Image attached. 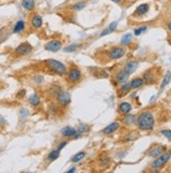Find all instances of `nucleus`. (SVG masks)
<instances>
[{"instance_id":"nucleus-43","label":"nucleus","mask_w":171,"mask_h":173,"mask_svg":"<svg viewBox=\"0 0 171 173\" xmlns=\"http://www.w3.org/2000/svg\"><path fill=\"white\" fill-rule=\"evenodd\" d=\"M108 34H110V31L108 29V28H105L104 31L101 33L100 36H101V37H104V36H106V35H108Z\"/></svg>"},{"instance_id":"nucleus-35","label":"nucleus","mask_w":171,"mask_h":173,"mask_svg":"<svg viewBox=\"0 0 171 173\" xmlns=\"http://www.w3.org/2000/svg\"><path fill=\"white\" fill-rule=\"evenodd\" d=\"M33 82L36 83L37 85H41L42 83L44 82V78L41 76V74H36L34 78H33Z\"/></svg>"},{"instance_id":"nucleus-31","label":"nucleus","mask_w":171,"mask_h":173,"mask_svg":"<svg viewBox=\"0 0 171 173\" xmlns=\"http://www.w3.org/2000/svg\"><path fill=\"white\" fill-rule=\"evenodd\" d=\"M170 80H171V73L170 71H167L166 74H165V77H164V79H163V81H162V83H161V89H164L165 87H166V86L169 84Z\"/></svg>"},{"instance_id":"nucleus-7","label":"nucleus","mask_w":171,"mask_h":173,"mask_svg":"<svg viewBox=\"0 0 171 173\" xmlns=\"http://www.w3.org/2000/svg\"><path fill=\"white\" fill-rule=\"evenodd\" d=\"M33 50V46L29 44L28 42H23L19 44L14 50V55L17 57H22V56H26L28 53H31Z\"/></svg>"},{"instance_id":"nucleus-29","label":"nucleus","mask_w":171,"mask_h":173,"mask_svg":"<svg viewBox=\"0 0 171 173\" xmlns=\"http://www.w3.org/2000/svg\"><path fill=\"white\" fill-rule=\"evenodd\" d=\"M85 156H86V152L85 151H80V152H78V153L75 154V155L71 157L70 160H71V163H79Z\"/></svg>"},{"instance_id":"nucleus-1","label":"nucleus","mask_w":171,"mask_h":173,"mask_svg":"<svg viewBox=\"0 0 171 173\" xmlns=\"http://www.w3.org/2000/svg\"><path fill=\"white\" fill-rule=\"evenodd\" d=\"M136 125L137 129L141 131H150L154 128L155 120L154 115L150 110L142 111L139 115H137Z\"/></svg>"},{"instance_id":"nucleus-36","label":"nucleus","mask_w":171,"mask_h":173,"mask_svg":"<svg viewBox=\"0 0 171 173\" xmlns=\"http://www.w3.org/2000/svg\"><path fill=\"white\" fill-rule=\"evenodd\" d=\"M147 31V26H140V28H136L133 31V34L134 36H140V35H142L144 32H146Z\"/></svg>"},{"instance_id":"nucleus-21","label":"nucleus","mask_w":171,"mask_h":173,"mask_svg":"<svg viewBox=\"0 0 171 173\" xmlns=\"http://www.w3.org/2000/svg\"><path fill=\"white\" fill-rule=\"evenodd\" d=\"M131 90H132V89H131L130 82H126V83H123V84H121V87L118 89V92H119L120 97H124V95L129 94Z\"/></svg>"},{"instance_id":"nucleus-22","label":"nucleus","mask_w":171,"mask_h":173,"mask_svg":"<svg viewBox=\"0 0 171 173\" xmlns=\"http://www.w3.org/2000/svg\"><path fill=\"white\" fill-rule=\"evenodd\" d=\"M144 84H145V82H144L143 77H136V78H133L130 81V86H131V89H132V90L142 87Z\"/></svg>"},{"instance_id":"nucleus-23","label":"nucleus","mask_w":171,"mask_h":173,"mask_svg":"<svg viewBox=\"0 0 171 173\" xmlns=\"http://www.w3.org/2000/svg\"><path fill=\"white\" fill-rule=\"evenodd\" d=\"M28 103L31 104V105L33 107H37L40 105V103H41V98H40V95H39L37 92H35V94H31L28 97Z\"/></svg>"},{"instance_id":"nucleus-4","label":"nucleus","mask_w":171,"mask_h":173,"mask_svg":"<svg viewBox=\"0 0 171 173\" xmlns=\"http://www.w3.org/2000/svg\"><path fill=\"white\" fill-rule=\"evenodd\" d=\"M170 157H171V150L170 151L166 150L164 153H162L160 156L155 157V160L151 164V168L153 169L154 172L158 171V170L163 168V167L166 165L168 162H169Z\"/></svg>"},{"instance_id":"nucleus-19","label":"nucleus","mask_w":171,"mask_h":173,"mask_svg":"<svg viewBox=\"0 0 171 173\" xmlns=\"http://www.w3.org/2000/svg\"><path fill=\"white\" fill-rule=\"evenodd\" d=\"M148 11H149V4L147 3L140 4L136 8V11L133 12V17H142L148 13Z\"/></svg>"},{"instance_id":"nucleus-20","label":"nucleus","mask_w":171,"mask_h":173,"mask_svg":"<svg viewBox=\"0 0 171 173\" xmlns=\"http://www.w3.org/2000/svg\"><path fill=\"white\" fill-rule=\"evenodd\" d=\"M137 67H139V61L137 60H131V61H128L127 63L125 64L124 66V69L126 71H128L130 74H133L134 71L137 69Z\"/></svg>"},{"instance_id":"nucleus-8","label":"nucleus","mask_w":171,"mask_h":173,"mask_svg":"<svg viewBox=\"0 0 171 173\" xmlns=\"http://www.w3.org/2000/svg\"><path fill=\"white\" fill-rule=\"evenodd\" d=\"M166 150H167V147L165 145L154 144V145H152L150 148H149L148 152H147V155L155 159V157L160 156L162 153H164Z\"/></svg>"},{"instance_id":"nucleus-45","label":"nucleus","mask_w":171,"mask_h":173,"mask_svg":"<svg viewBox=\"0 0 171 173\" xmlns=\"http://www.w3.org/2000/svg\"><path fill=\"white\" fill-rule=\"evenodd\" d=\"M75 171H76V168H75V167H74V168H71V169H70V170H67V173L75 172Z\"/></svg>"},{"instance_id":"nucleus-5","label":"nucleus","mask_w":171,"mask_h":173,"mask_svg":"<svg viewBox=\"0 0 171 173\" xmlns=\"http://www.w3.org/2000/svg\"><path fill=\"white\" fill-rule=\"evenodd\" d=\"M126 49L123 46H113L111 47L108 53H107V57H108L109 60H120L123 57L125 56Z\"/></svg>"},{"instance_id":"nucleus-18","label":"nucleus","mask_w":171,"mask_h":173,"mask_svg":"<svg viewBox=\"0 0 171 173\" xmlns=\"http://www.w3.org/2000/svg\"><path fill=\"white\" fill-rule=\"evenodd\" d=\"M88 70L91 71L92 76L99 79H104V78H108L109 77V74L107 73L106 70L101 69V68H98V67H91V68H88Z\"/></svg>"},{"instance_id":"nucleus-14","label":"nucleus","mask_w":171,"mask_h":173,"mask_svg":"<svg viewBox=\"0 0 171 173\" xmlns=\"http://www.w3.org/2000/svg\"><path fill=\"white\" fill-rule=\"evenodd\" d=\"M60 133L63 138H66V139H73L75 135L78 133L77 128L70 127V126H66V127H63L61 130H60Z\"/></svg>"},{"instance_id":"nucleus-34","label":"nucleus","mask_w":171,"mask_h":173,"mask_svg":"<svg viewBox=\"0 0 171 173\" xmlns=\"http://www.w3.org/2000/svg\"><path fill=\"white\" fill-rule=\"evenodd\" d=\"M86 7V2H84V1H82V2H77V3H75V4H73V10L74 11H81V10H83L84 8Z\"/></svg>"},{"instance_id":"nucleus-38","label":"nucleus","mask_w":171,"mask_h":173,"mask_svg":"<svg viewBox=\"0 0 171 173\" xmlns=\"http://www.w3.org/2000/svg\"><path fill=\"white\" fill-rule=\"evenodd\" d=\"M161 133H162V135H164L165 138L168 140V141L171 142V130L170 129H164V130H162Z\"/></svg>"},{"instance_id":"nucleus-26","label":"nucleus","mask_w":171,"mask_h":173,"mask_svg":"<svg viewBox=\"0 0 171 173\" xmlns=\"http://www.w3.org/2000/svg\"><path fill=\"white\" fill-rule=\"evenodd\" d=\"M91 129V126L88 124H84V123H81L77 126V130L78 132L81 133V134H84V133H88L89 131Z\"/></svg>"},{"instance_id":"nucleus-10","label":"nucleus","mask_w":171,"mask_h":173,"mask_svg":"<svg viewBox=\"0 0 171 173\" xmlns=\"http://www.w3.org/2000/svg\"><path fill=\"white\" fill-rule=\"evenodd\" d=\"M143 79L145 84L147 85H151L157 83L158 81V77H157V73L154 71V68H150V69L146 70L145 73L143 74Z\"/></svg>"},{"instance_id":"nucleus-16","label":"nucleus","mask_w":171,"mask_h":173,"mask_svg":"<svg viewBox=\"0 0 171 173\" xmlns=\"http://www.w3.org/2000/svg\"><path fill=\"white\" fill-rule=\"evenodd\" d=\"M137 122V115L131 114V113H127V114L123 115L122 123L126 127H132L133 125H136Z\"/></svg>"},{"instance_id":"nucleus-3","label":"nucleus","mask_w":171,"mask_h":173,"mask_svg":"<svg viewBox=\"0 0 171 173\" xmlns=\"http://www.w3.org/2000/svg\"><path fill=\"white\" fill-rule=\"evenodd\" d=\"M65 76H66V81L68 82V84H70L73 86L79 84V83L82 82V80H83V73L81 71L80 68L76 66L75 64H73L70 68H68Z\"/></svg>"},{"instance_id":"nucleus-27","label":"nucleus","mask_w":171,"mask_h":173,"mask_svg":"<svg viewBox=\"0 0 171 173\" xmlns=\"http://www.w3.org/2000/svg\"><path fill=\"white\" fill-rule=\"evenodd\" d=\"M25 28V22L23 21V20H19V21L16 22V24H15L14 28H13V33L14 34H18V33L22 32L23 29Z\"/></svg>"},{"instance_id":"nucleus-12","label":"nucleus","mask_w":171,"mask_h":173,"mask_svg":"<svg viewBox=\"0 0 171 173\" xmlns=\"http://www.w3.org/2000/svg\"><path fill=\"white\" fill-rule=\"evenodd\" d=\"M44 48H45V50H47V52L57 53L62 48V42L59 40H50L44 45Z\"/></svg>"},{"instance_id":"nucleus-11","label":"nucleus","mask_w":171,"mask_h":173,"mask_svg":"<svg viewBox=\"0 0 171 173\" xmlns=\"http://www.w3.org/2000/svg\"><path fill=\"white\" fill-rule=\"evenodd\" d=\"M111 164V159H110L109 154L106 153V152H102V153L99 155L98 159V165L100 168L105 169V168H108Z\"/></svg>"},{"instance_id":"nucleus-46","label":"nucleus","mask_w":171,"mask_h":173,"mask_svg":"<svg viewBox=\"0 0 171 173\" xmlns=\"http://www.w3.org/2000/svg\"><path fill=\"white\" fill-rule=\"evenodd\" d=\"M112 2H115V3H121L122 0H111Z\"/></svg>"},{"instance_id":"nucleus-17","label":"nucleus","mask_w":171,"mask_h":173,"mask_svg":"<svg viewBox=\"0 0 171 173\" xmlns=\"http://www.w3.org/2000/svg\"><path fill=\"white\" fill-rule=\"evenodd\" d=\"M131 110H132V105L129 102H121L118 106V112L122 117L127 113H130Z\"/></svg>"},{"instance_id":"nucleus-15","label":"nucleus","mask_w":171,"mask_h":173,"mask_svg":"<svg viewBox=\"0 0 171 173\" xmlns=\"http://www.w3.org/2000/svg\"><path fill=\"white\" fill-rule=\"evenodd\" d=\"M42 24H43V19H42V17L38 14L33 15L32 18L29 19V25H31L32 28H34V29L40 28Z\"/></svg>"},{"instance_id":"nucleus-44","label":"nucleus","mask_w":171,"mask_h":173,"mask_svg":"<svg viewBox=\"0 0 171 173\" xmlns=\"http://www.w3.org/2000/svg\"><path fill=\"white\" fill-rule=\"evenodd\" d=\"M167 28H168V31L171 33V21L167 23Z\"/></svg>"},{"instance_id":"nucleus-25","label":"nucleus","mask_w":171,"mask_h":173,"mask_svg":"<svg viewBox=\"0 0 171 173\" xmlns=\"http://www.w3.org/2000/svg\"><path fill=\"white\" fill-rule=\"evenodd\" d=\"M21 5L23 7V8H25L26 11H33L35 8V1L34 0H22L21 1Z\"/></svg>"},{"instance_id":"nucleus-37","label":"nucleus","mask_w":171,"mask_h":173,"mask_svg":"<svg viewBox=\"0 0 171 173\" xmlns=\"http://www.w3.org/2000/svg\"><path fill=\"white\" fill-rule=\"evenodd\" d=\"M137 138V135H136L134 136V134L132 133V134H128V135H126L124 139L122 140V142L123 143H128V142H132V141H134Z\"/></svg>"},{"instance_id":"nucleus-24","label":"nucleus","mask_w":171,"mask_h":173,"mask_svg":"<svg viewBox=\"0 0 171 173\" xmlns=\"http://www.w3.org/2000/svg\"><path fill=\"white\" fill-rule=\"evenodd\" d=\"M61 90H62L61 86H59L58 84H53V85H50L49 87V90H47V91H49V94L50 95V97L56 98Z\"/></svg>"},{"instance_id":"nucleus-32","label":"nucleus","mask_w":171,"mask_h":173,"mask_svg":"<svg viewBox=\"0 0 171 173\" xmlns=\"http://www.w3.org/2000/svg\"><path fill=\"white\" fill-rule=\"evenodd\" d=\"M60 106L59 104H56V103H50L49 104V111L52 112V114L53 115H57L59 113V110H60Z\"/></svg>"},{"instance_id":"nucleus-33","label":"nucleus","mask_w":171,"mask_h":173,"mask_svg":"<svg viewBox=\"0 0 171 173\" xmlns=\"http://www.w3.org/2000/svg\"><path fill=\"white\" fill-rule=\"evenodd\" d=\"M79 47H80V44L73 43V44H70V45L64 47V48H63V50H64L65 53H71V52H75V50H77L78 48H79Z\"/></svg>"},{"instance_id":"nucleus-40","label":"nucleus","mask_w":171,"mask_h":173,"mask_svg":"<svg viewBox=\"0 0 171 173\" xmlns=\"http://www.w3.org/2000/svg\"><path fill=\"white\" fill-rule=\"evenodd\" d=\"M117 28H118V21H113V22H111L108 25V29L110 31V33L115 32L116 29H117Z\"/></svg>"},{"instance_id":"nucleus-9","label":"nucleus","mask_w":171,"mask_h":173,"mask_svg":"<svg viewBox=\"0 0 171 173\" xmlns=\"http://www.w3.org/2000/svg\"><path fill=\"white\" fill-rule=\"evenodd\" d=\"M129 77H130V74L128 73V71H126L124 68H121L120 70L117 71L116 77H115V81H112L113 82L112 84L117 85V84H123V83L128 82Z\"/></svg>"},{"instance_id":"nucleus-39","label":"nucleus","mask_w":171,"mask_h":173,"mask_svg":"<svg viewBox=\"0 0 171 173\" xmlns=\"http://www.w3.org/2000/svg\"><path fill=\"white\" fill-rule=\"evenodd\" d=\"M28 114H29L28 109H26V108H21V109L19 110V115H20L21 118H26Z\"/></svg>"},{"instance_id":"nucleus-28","label":"nucleus","mask_w":171,"mask_h":173,"mask_svg":"<svg viewBox=\"0 0 171 173\" xmlns=\"http://www.w3.org/2000/svg\"><path fill=\"white\" fill-rule=\"evenodd\" d=\"M132 38H133L132 34H131V33H127V34H125V35L122 37V39H121V44H122L123 46L128 45L129 43H131V41H132Z\"/></svg>"},{"instance_id":"nucleus-2","label":"nucleus","mask_w":171,"mask_h":173,"mask_svg":"<svg viewBox=\"0 0 171 173\" xmlns=\"http://www.w3.org/2000/svg\"><path fill=\"white\" fill-rule=\"evenodd\" d=\"M42 65L45 68L47 73L52 74H57V76H65L67 73V68L64 63L60 62L58 60H54V59H47L42 62Z\"/></svg>"},{"instance_id":"nucleus-47","label":"nucleus","mask_w":171,"mask_h":173,"mask_svg":"<svg viewBox=\"0 0 171 173\" xmlns=\"http://www.w3.org/2000/svg\"><path fill=\"white\" fill-rule=\"evenodd\" d=\"M168 43H169V45L171 46V38H169V39H168Z\"/></svg>"},{"instance_id":"nucleus-42","label":"nucleus","mask_w":171,"mask_h":173,"mask_svg":"<svg viewBox=\"0 0 171 173\" xmlns=\"http://www.w3.org/2000/svg\"><path fill=\"white\" fill-rule=\"evenodd\" d=\"M67 141H63V142H61V143H60V144L58 145V147H57V149H58V150L59 151H61L62 150V149L63 148H64L65 147V146H66L67 145Z\"/></svg>"},{"instance_id":"nucleus-6","label":"nucleus","mask_w":171,"mask_h":173,"mask_svg":"<svg viewBox=\"0 0 171 173\" xmlns=\"http://www.w3.org/2000/svg\"><path fill=\"white\" fill-rule=\"evenodd\" d=\"M56 101H57V103L62 107V108H65V107H67L71 102L70 94L68 91L63 90L62 89V90L58 94V95L56 97Z\"/></svg>"},{"instance_id":"nucleus-41","label":"nucleus","mask_w":171,"mask_h":173,"mask_svg":"<svg viewBox=\"0 0 171 173\" xmlns=\"http://www.w3.org/2000/svg\"><path fill=\"white\" fill-rule=\"evenodd\" d=\"M26 94V90L25 89H21V90L18 91V94H16V98L17 99H23Z\"/></svg>"},{"instance_id":"nucleus-13","label":"nucleus","mask_w":171,"mask_h":173,"mask_svg":"<svg viewBox=\"0 0 171 173\" xmlns=\"http://www.w3.org/2000/svg\"><path fill=\"white\" fill-rule=\"evenodd\" d=\"M120 127H121V124L119 122H112V123H110L108 126H106L102 130V133L104 135H110V134H113L115 132H117L120 129Z\"/></svg>"},{"instance_id":"nucleus-30","label":"nucleus","mask_w":171,"mask_h":173,"mask_svg":"<svg viewBox=\"0 0 171 173\" xmlns=\"http://www.w3.org/2000/svg\"><path fill=\"white\" fill-rule=\"evenodd\" d=\"M59 156H60V151L58 150V149H55V150L50 151L49 153V155H47V160L52 163V162H54V160H56L57 159H58Z\"/></svg>"}]
</instances>
